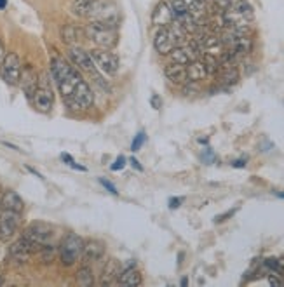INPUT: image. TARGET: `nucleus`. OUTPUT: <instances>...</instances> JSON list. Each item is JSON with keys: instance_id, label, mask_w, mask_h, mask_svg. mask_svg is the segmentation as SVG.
Returning a JSON list of instances; mask_svg holds the SVG:
<instances>
[{"instance_id": "obj_1", "label": "nucleus", "mask_w": 284, "mask_h": 287, "mask_svg": "<svg viewBox=\"0 0 284 287\" xmlns=\"http://www.w3.org/2000/svg\"><path fill=\"white\" fill-rule=\"evenodd\" d=\"M51 73L54 77L58 89L61 92L65 103L74 110H86L92 105L94 98L87 82L80 77V73L63 57H52Z\"/></svg>"}, {"instance_id": "obj_2", "label": "nucleus", "mask_w": 284, "mask_h": 287, "mask_svg": "<svg viewBox=\"0 0 284 287\" xmlns=\"http://www.w3.org/2000/svg\"><path fill=\"white\" fill-rule=\"evenodd\" d=\"M86 37L91 42H94L98 49H108L117 46L119 40V31H117V24L103 23V21H89L86 26Z\"/></svg>"}, {"instance_id": "obj_3", "label": "nucleus", "mask_w": 284, "mask_h": 287, "mask_svg": "<svg viewBox=\"0 0 284 287\" xmlns=\"http://www.w3.org/2000/svg\"><path fill=\"white\" fill-rule=\"evenodd\" d=\"M84 252V240L80 239L75 233H68L67 237L61 240L59 245V258H61V263L65 266H72L82 256Z\"/></svg>"}, {"instance_id": "obj_4", "label": "nucleus", "mask_w": 284, "mask_h": 287, "mask_svg": "<svg viewBox=\"0 0 284 287\" xmlns=\"http://www.w3.org/2000/svg\"><path fill=\"white\" fill-rule=\"evenodd\" d=\"M94 61L96 68H100L105 75H115L119 72L120 61L113 52H110L108 49H94V51L89 52Z\"/></svg>"}, {"instance_id": "obj_5", "label": "nucleus", "mask_w": 284, "mask_h": 287, "mask_svg": "<svg viewBox=\"0 0 284 287\" xmlns=\"http://www.w3.org/2000/svg\"><path fill=\"white\" fill-rule=\"evenodd\" d=\"M21 72H23V65L21 59L16 52H7L2 59V77L4 80L9 85H16L19 84V79H21Z\"/></svg>"}, {"instance_id": "obj_6", "label": "nucleus", "mask_w": 284, "mask_h": 287, "mask_svg": "<svg viewBox=\"0 0 284 287\" xmlns=\"http://www.w3.org/2000/svg\"><path fill=\"white\" fill-rule=\"evenodd\" d=\"M23 237L42 247V245L46 244H51L52 237H54V230L46 223H31L30 227L23 232Z\"/></svg>"}, {"instance_id": "obj_7", "label": "nucleus", "mask_w": 284, "mask_h": 287, "mask_svg": "<svg viewBox=\"0 0 284 287\" xmlns=\"http://www.w3.org/2000/svg\"><path fill=\"white\" fill-rule=\"evenodd\" d=\"M19 225V212L9 211V209H2L0 211V240H9L18 230Z\"/></svg>"}, {"instance_id": "obj_8", "label": "nucleus", "mask_w": 284, "mask_h": 287, "mask_svg": "<svg viewBox=\"0 0 284 287\" xmlns=\"http://www.w3.org/2000/svg\"><path fill=\"white\" fill-rule=\"evenodd\" d=\"M37 251H40V245L34 244V242L25 239V237L19 239V240H16L14 244L9 247L11 258L16 261H19V263H25V261H28L31 256H34V252H37Z\"/></svg>"}, {"instance_id": "obj_9", "label": "nucleus", "mask_w": 284, "mask_h": 287, "mask_svg": "<svg viewBox=\"0 0 284 287\" xmlns=\"http://www.w3.org/2000/svg\"><path fill=\"white\" fill-rule=\"evenodd\" d=\"M153 46H155L159 54H169V52L178 46V39L176 35L173 34L171 28L166 26L157 31L155 39H153Z\"/></svg>"}, {"instance_id": "obj_10", "label": "nucleus", "mask_w": 284, "mask_h": 287, "mask_svg": "<svg viewBox=\"0 0 284 287\" xmlns=\"http://www.w3.org/2000/svg\"><path fill=\"white\" fill-rule=\"evenodd\" d=\"M176 21L174 18V12L171 9L168 2H159L155 6V9L152 12V24L153 26H161V28H166V26H171V24Z\"/></svg>"}, {"instance_id": "obj_11", "label": "nucleus", "mask_w": 284, "mask_h": 287, "mask_svg": "<svg viewBox=\"0 0 284 287\" xmlns=\"http://www.w3.org/2000/svg\"><path fill=\"white\" fill-rule=\"evenodd\" d=\"M34 101V106L39 110V112H49L52 108V103H54V94L49 89V85H37L34 96L30 98Z\"/></svg>"}, {"instance_id": "obj_12", "label": "nucleus", "mask_w": 284, "mask_h": 287, "mask_svg": "<svg viewBox=\"0 0 284 287\" xmlns=\"http://www.w3.org/2000/svg\"><path fill=\"white\" fill-rule=\"evenodd\" d=\"M103 2L105 0H74V4H72V12H74L75 16H79V18L92 19Z\"/></svg>"}, {"instance_id": "obj_13", "label": "nucleus", "mask_w": 284, "mask_h": 287, "mask_svg": "<svg viewBox=\"0 0 284 287\" xmlns=\"http://www.w3.org/2000/svg\"><path fill=\"white\" fill-rule=\"evenodd\" d=\"M68 56H70V59L74 61L75 67H79L80 70H86V72L94 73V70H96L94 61H92L91 54L84 51V49H80V47H77V46L70 47V52H68Z\"/></svg>"}, {"instance_id": "obj_14", "label": "nucleus", "mask_w": 284, "mask_h": 287, "mask_svg": "<svg viewBox=\"0 0 284 287\" xmlns=\"http://www.w3.org/2000/svg\"><path fill=\"white\" fill-rule=\"evenodd\" d=\"M19 84L23 85V89H25V92H26L28 98L34 96L35 89H37V85H39V79H37V75H35L34 70H31V67L23 68L21 79H19Z\"/></svg>"}, {"instance_id": "obj_15", "label": "nucleus", "mask_w": 284, "mask_h": 287, "mask_svg": "<svg viewBox=\"0 0 284 287\" xmlns=\"http://www.w3.org/2000/svg\"><path fill=\"white\" fill-rule=\"evenodd\" d=\"M84 258L87 261H98L105 256V244L100 240L84 242Z\"/></svg>"}, {"instance_id": "obj_16", "label": "nucleus", "mask_w": 284, "mask_h": 287, "mask_svg": "<svg viewBox=\"0 0 284 287\" xmlns=\"http://www.w3.org/2000/svg\"><path fill=\"white\" fill-rule=\"evenodd\" d=\"M164 73L169 80L174 82V84H185V82L188 80V75H186V65L171 63L166 67Z\"/></svg>"}, {"instance_id": "obj_17", "label": "nucleus", "mask_w": 284, "mask_h": 287, "mask_svg": "<svg viewBox=\"0 0 284 287\" xmlns=\"http://www.w3.org/2000/svg\"><path fill=\"white\" fill-rule=\"evenodd\" d=\"M197 49L192 46V49H185V47H174L171 52H169V57H171L173 63H180V65H188L190 61L196 59Z\"/></svg>"}, {"instance_id": "obj_18", "label": "nucleus", "mask_w": 284, "mask_h": 287, "mask_svg": "<svg viewBox=\"0 0 284 287\" xmlns=\"http://www.w3.org/2000/svg\"><path fill=\"white\" fill-rule=\"evenodd\" d=\"M2 209H9V211L19 212L21 214L23 209H25V204H23V199L19 197L16 192H6L2 197Z\"/></svg>"}, {"instance_id": "obj_19", "label": "nucleus", "mask_w": 284, "mask_h": 287, "mask_svg": "<svg viewBox=\"0 0 284 287\" xmlns=\"http://www.w3.org/2000/svg\"><path fill=\"white\" fill-rule=\"evenodd\" d=\"M117 284L119 285H124V287H136L141 284V275L136 268H125L120 272L119 278H117Z\"/></svg>"}, {"instance_id": "obj_20", "label": "nucleus", "mask_w": 284, "mask_h": 287, "mask_svg": "<svg viewBox=\"0 0 284 287\" xmlns=\"http://www.w3.org/2000/svg\"><path fill=\"white\" fill-rule=\"evenodd\" d=\"M186 75H188V80L192 82H199V80H204L208 77V70H206L204 61H190L186 65Z\"/></svg>"}, {"instance_id": "obj_21", "label": "nucleus", "mask_w": 284, "mask_h": 287, "mask_svg": "<svg viewBox=\"0 0 284 287\" xmlns=\"http://www.w3.org/2000/svg\"><path fill=\"white\" fill-rule=\"evenodd\" d=\"M120 265L117 263L115 260H108V263L107 266H105V270H103V278H101V285H110L113 284V280L115 278H119L120 275Z\"/></svg>"}, {"instance_id": "obj_22", "label": "nucleus", "mask_w": 284, "mask_h": 287, "mask_svg": "<svg viewBox=\"0 0 284 287\" xmlns=\"http://www.w3.org/2000/svg\"><path fill=\"white\" fill-rule=\"evenodd\" d=\"M220 72H222L223 84H235V82L239 80V72L234 65H230V63L220 65Z\"/></svg>"}, {"instance_id": "obj_23", "label": "nucleus", "mask_w": 284, "mask_h": 287, "mask_svg": "<svg viewBox=\"0 0 284 287\" xmlns=\"http://www.w3.org/2000/svg\"><path fill=\"white\" fill-rule=\"evenodd\" d=\"M61 37H63V42L67 44H79L80 37H82V31H80L79 28L72 26V24H67L61 30Z\"/></svg>"}, {"instance_id": "obj_24", "label": "nucleus", "mask_w": 284, "mask_h": 287, "mask_svg": "<svg viewBox=\"0 0 284 287\" xmlns=\"http://www.w3.org/2000/svg\"><path fill=\"white\" fill-rule=\"evenodd\" d=\"M77 284L82 287H91L94 284V277H92V270L89 266H82L77 272Z\"/></svg>"}, {"instance_id": "obj_25", "label": "nucleus", "mask_w": 284, "mask_h": 287, "mask_svg": "<svg viewBox=\"0 0 284 287\" xmlns=\"http://www.w3.org/2000/svg\"><path fill=\"white\" fill-rule=\"evenodd\" d=\"M204 65H206V70H208V75H213L220 70V63H218L216 56H211V54H206L204 56Z\"/></svg>"}, {"instance_id": "obj_26", "label": "nucleus", "mask_w": 284, "mask_h": 287, "mask_svg": "<svg viewBox=\"0 0 284 287\" xmlns=\"http://www.w3.org/2000/svg\"><path fill=\"white\" fill-rule=\"evenodd\" d=\"M40 252H42V261H44V263H51L56 251H54V247H52L51 244H46V245H42V247H40Z\"/></svg>"}, {"instance_id": "obj_27", "label": "nucleus", "mask_w": 284, "mask_h": 287, "mask_svg": "<svg viewBox=\"0 0 284 287\" xmlns=\"http://www.w3.org/2000/svg\"><path fill=\"white\" fill-rule=\"evenodd\" d=\"M145 139H147V136H145V133H143V131H140V133L136 134L135 141H133V145H131V150H133V151H138V150H140L141 146H143Z\"/></svg>"}, {"instance_id": "obj_28", "label": "nucleus", "mask_w": 284, "mask_h": 287, "mask_svg": "<svg viewBox=\"0 0 284 287\" xmlns=\"http://www.w3.org/2000/svg\"><path fill=\"white\" fill-rule=\"evenodd\" d=\"M265 266L267 268H270V270H274L275 273H279V275H282L281 273V265H279V260H265Z\"/></svg>"}, {"instance_id": "obj_29", "label": "nucleus", "mask_w": 284, "mask_h": 287, "mask_svg": "<svg viewBox=\"0 0 284 287\" xmlns=\"http://www.w3.org/2000/svg\"><path fill=\"white\" fill-rule=\"evenodd\" d=\"M124 166H125V157H117V161L112 164V171H120V169H124Z\"/></svg>"}, {"instance_id": "obj_30", "label": "nucleus", "mask_w": 284, "mask_h": 287, "mask_svg": "<svg viewBox=\"0 0 284 287\" xmlns=\"http://www.w3.org/2000/svg\"><path fill=\"white\" fill-rule=\"evenodd\" d=\"M100 183H101V184H103V186H105V188H107V190H108V192H110V194H113V195H117V194H119V192H117V188H115V186H113V184H112L110 181H107V179L100 178Z\"/></svg>"}, {"instance_id": "obj_31", "label": "nucleus", "mask_w": 284, "mask_h": 287, "mask_svg": "<svg viewBox=\"0 0 284 287\" xmlns=\"http://www.w3.org/2000/svg\"><path fill=\"white\" fill-rule=\"evenodd\" d=\"M150 105H152V106H153V108H155V110H159L161 106H162V101H161V98L157 96V94H153V96L150 98Z\"/></svg>"}, {"instance_id": "obj_32", "label": "nucleus", "mask_w": 284, "mask_h": 287, "mask_svg": "<svg viewBox=\"0 0 284 287\" xmlns=\"http://www.w3.org/2000/svg\"><path fill=\"white\" fill-rule=\"evenodd\" d=\"M181 202H183V199H180V197H178V199H171V200H169V207L178 209L181 206Z\"/></svg>"}, {"instance_id": "obj_33", "label": "nucleus", "mask_w": 284, "mask_h": 287, "mask_svg": "<svg viewBox=\"0 0 284 287\" xmlns=\"http://www.w3.org/2000/svg\"><path fill=\"white\" fill-rule=\"evenodd\" d=\"M235 211H229L227 214H222V216H216V223H222V221H225L227 218H230V216H234Z\"/></svg>"}, {"instance_id": "obj_34", "label": "nucleus", "mask_w": 284, "mask_h": 287, "mask_svg": "<svg viewBox=\"0 0 284 287\" xmlns=\"http://www.w3.org/2000/svg\"><path fill=\"white\" fill-rule=\"evenodd\" d=\"M269 284H270V285H284V282L279 280V278H275L274 275H270V277H269Z\"/></svg>"}, {"instance_id": "obj_35", "label": "nucleus", "mask_w": 284, "mask_h": 287, "mask_svg": "<svg viewBox=\"0 0 284 287\" xmlns=\"http://www.w3.org/2000/svg\"><path fill=\"white\" fill-rule=\"evenodd\" d=\"M129 162H131V166H133V167H136L138 171H143V167H141V164L138 162L135 157H133V158H129Z\"/></svg>"}, {"instance_id": "obj_36", "label": "nucleus", "mask_w": 284, "mask_h": 287, "mask_svg": "<svg viewBox=\"0 0 284 287\" xmlns=\"http://www.w3.org/2000/svg\"><path fill=\"white\" fill-rule=\"evenodd\" d=\"M61 158H63V161L65 162H67L68 164V166H72V164H74L75 161H74V158H72L70 157V155H68V153H61Z\"/></svg>"}, {"instance_id": "obj_37", "label": "nucleus", "mask_w": 284, "mask_h": 287, "mask_svg": "<svg viewBox=\"0 0 284 287\" xmlns=\"http://www.w3.org/2000/svg\"><path fill=\"white\" fill-rule=\"evenodd\" d=\"M232 167H239V169H241V167H246V161H234Z\"/></svg>"}, {"instance_id": "obj_38", "label": "nucleus", "mask_w": 284, "mask_h": 287, "mask_svg": "<svg viewBox=\"0 0 284 287\" xmlns=\"http://www.w3.org/2000/svg\"><path fill=\"white\" fill-rule=\"evenodd\" d=\"M4 56H6V49H4V44L0 40V59H4Z\"/></svg>"}, {"instance_id": "obj_39", "label": "nucleus", "mask_w": 284, "mask_h": 287, "mask_svg": "<svg viewBox=\"0 0 284 287\" xmlns=\"http://www.w3.org/2000/svg\"><path fill=\"white\" fill-rule=\"evenodd\" d=\"M7 7V0H0V9H6Z\"/></svg>"}, {"instance_id": "obj_40", "label": "nucleus", "mask_w": 284, "mask_h": 287, "mask_svg": "<svg viewBox=\"0 0 284 287\" xmlns=\"http://www.w3.org/2000/svg\"><path fill=\"white\" fill-rule=\"evenodd\" d=\"M279 197V199H284V192H277V194H275Z\"/></svg>"}, {"instance_id": "obj_41", "label": "nucleus", "mask_w": 284, "mask_h": 287, "mask_svg": "<svg viewBox=\"0 0 284 287\" xmlns=\"http://www.w3.org/2000/svg\"><path fill=\"white\" fill-rule=\"evenodd\" d=\"M2 285H4V278L0 277V287H2Z\"/></svg>"}, {"instance_id": "obj_42", "label": "nucleus", "mask_w": 284, "mask_h": 287, "mask_svg": "<svg viewBox=\"0 0 284 287\" xmlns=\"http://www.w3.org/2000/svg\"><path fill=\"white\" fill-rule=\"evenodd\" d=\"M232 2H234V0H232Z\"/></svg>"}]
</instances>
